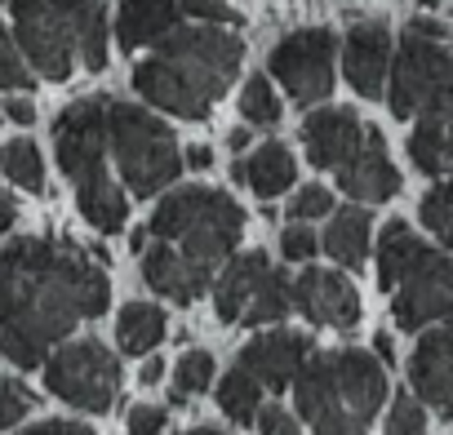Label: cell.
Returning a JSON list of instances; mask_svg holds the SVG:
<instances>
[{
	"label": "cell",
	"mask_w": 453,
	"mask_h": 435,
	"mask_svg": "<svg viewBox=\"0 0 453 435\" xmlns=\"http://www.w3.org/2000/svg\"><path fill=\"white\" fill-rule=\"evenodd\" d=\"M258 435H303V431H298V417H294L289 408L267 404V408L258 413Z\"/></svg>",
	"instance_id": "36"
},
{
	"label": "cell",
	"mask_w": 453,
	"mask_h": 435,
	"mask_svg": "<svg viewBox=\"0 0 453 435\" xmlns=\"http://www.w3.org/2000/svg\"><path fill=\"white\" fill-rule=\"evenodd\" d=\"M294 400L311 435H369L387 400V364L356 347L311 351L294 378Z\"/></svg>",
	"instance_id": "3"
},
{
	"label": "cell",
	"mask_w": 453,
	"mask_h": 435,
	"mask_svg": "<svg viewBox=\"0 0 453 435\" xmlns=\"http://www.w3.org/2000/svg\"><path fill=\"white\" fill-rule=\"evenodd\" d=\"M218 408L232 422H241V426L258 422V413H263V382L250 378L245 369H232L218 382Z\"/></svg>",
	"instance_id": "24"
},
{
	"label": "cell",
	"mask_w": 453,
	"mask_h": 435,
	"mask_svg": "<svg viewBox=\"0 0 453 435\" xmlns=\"http://www.w3.org/2000/svg\"><path fill=\"white\" fill-rule=\"evenodd\" d=\"M334 54H338V36L329 27H303V32H289L272 50L267 63L294 103L316 107L334 89Z\"/></svg>",
	"instance_id": "11"
},
{
	"label": "cell",
	"mask_w": 453,
	"mask_h": 435,
	"mask_svg": "<svg viewBox=\"0 0 453 435\" xmlns=\"http://www.w3.org/2000/svg\"><path fill=\"white\" fill-rule=\"evenodd\" d=\"M0 89H32V67L5 23H0Z\"/></svg>",
	"instance_id": "30"
},
{
	"label": "cell",
	"mask_w": 453,
	"mask_h": 435,
	"mask_svg": "<svg viewBox=\"0 0 453 435\" xmlns=\"http://www.w3.org/2000/svg\"><path fill=\"white\" fill-rule=\"evenodd\" d=\"M0 173L23 191H45V160H41L36 142H27V138H14L0 147Z\"/></svg>",
	"instance_id": "26"
},
{
	"label": "cell",
	"mask_w": 453,
	"mask_h": 435,
	"mask_svg": "<svg viewBox=\"0 0 453 435\" xmlns=\"http://www.w3.org/2000/svg\"><path fill=\"white\" fill-rule=\"evenodd\" d=\"M409 160L426 178H453V125L422 116L409 134Z\"/></svg>",
	"instance_id": "21"
},
{
	"label": "cell",
	"mask_w": 453,
	"mask_h": 435,
	"mask_svg": "<svg viewBox=\"0 0 453 435\" xmlns=\"http://www.w3.org/2000/svg\"><path fill=\"white\" fill-rule=\"evenodd\" d=\"M178 435H226V431H218V426H191V431H178Z\"/></svg>",
	"instance_id": "48"
},
{
	"label": "cell",
	"mask_w": 453,
	"mask_h": 435,
	"mask_svg": "<svg viewBox=\"0 0 453 435\" xmlns=\"http://www.w3.org/2000/svg\"><path fill=\"white\" fill-rule=\"evenodd\" d=\"M311 355V342L303 333H289V329H276V333H258L254 342H245L241 351V364L250 378H258L267 391H285L294 386L303 360Z\"/></svg>",
	"instance_id": "14"
},
{
	"label": "cell",
	"mask_w": 453,
	"mask_h": 435,
	"mask_svg": "<svg viewBox=\"0 0 453 435\" xmlns=\"http://www.w3.org/2000/svg\"><path fill=\"white\" fill-rule=\"evenodd\" d=\"M267 271H272V258H267L263 249L241 254V258L226 263L222 280L213 285V307H218V320H226V324H241V320H245V311L254 307V298H258V289H263Z\"/></svg>",
	"instance_id": "18"
},
{
	"label": "cell",
	"mask_w": 453,
	"mask_h": 435,
	"mask_svg": "<svg viewBox=\"0 0 453 435\" xmlns=\"http://www.w3.org/2000/svg\"><path fill=\"white\" fill-rule=\"evenodd\" d=\"M365 134L369 125L351 111V107H320L303 120V147H307V160L316 169H342L360 147H365Z\"/></svg>",
	"instance_id": "12"
},
{
	"label": "cell",
	"mask_w": 453,
	"mask_h": 435,
	"mask_svg": "<svg viewBox=\"0 0 453 435\" xmlns=\"http://www.w3.org/2000/svg\"><path fill=\"white\" fill-rule=\"evenodd\" d=\"M334 213V195H329V187H303L294 200H289V218L294 223H311V218H329Z\"/></svg>",
	"instance_id": "33"
},
{
	"label": "cell",
	"mask_w": 453,
	"mask_h": 435,
	"mask_svg": "<svg viewBox=\"0 0 453 435\" xmlns=\"http://www.w3.org/2000/svg\"><path fill=\"white\" fill-rule=\"evenodd\" d=\"M378 285L382 294H391V316L409 333L453 316V258L422 245L404 218H391L382 227Z\"/></svg>",
	"instance_id": "5"
},
{
	"label": "cell",
	"mask_w": 453,
	"mask_h": 435,
	"mask_svg": "<svg viewBox=\"0 0 453 435\" xmlns=\"http://www.w3.org/2000/svg\"><path fill=\"white\" fill-rule=\"evenodd\" d=\"M178 5H182L187 19L209 23V27H236V23H241V14L226 5V0H178Z\"/></svg>",
	"instance_id": "34"
},
{
	"label": "cell",
	"mask_w": 453,
	"mask_h": 435,
	"mask_svg": "<svg viewBox=\"0 0 453 435\" xmlns=\"http://www.w3.org/2000/svg\"><path fill=\"white\" fill-rule=\"evenodd\" d=\"M5 116L14 125H32L36 120V107H32V98H5Z\"/></svg>",
	"instance_id": "40"
},
{
	"label": "cell",
	"mask_w": 453,
	"mask_h": 435,
	"mask_svg": "<svg viewBox=\"0 0 453 435\" xmlns=\"http://www.w3.org/2000/svg\"><path fill=\"white\" fill-rule=\"evenodd\" d=\"M369 227H373V218L369 209L360 204H347V209H334V223L325 232V249L338 267L347 271H360L365 258H369Z\"/></svg>",
	"instance_id": "20"
},
{
	"label": "cell",
	"mask_w": 453,
	"mask_h": 435,
	"mask_svg": "<svg viewBox=\"0 0 453 435\" xmlns=\"http://www.w3.org/2000/svg\"><path fill=\"white\" fill-rule=\"evenodd\" d=\"M23 435H94L85 422H63V417H50V422H36L27 426Z\"/></svg>",
	"instance_id": "38"
},
{
	"label": "cell",
	"mask_w": 453,
	"mask_h": 435,
	"mask_svg": "<svg viewBox=\"0 0 453 435\" xmlns=\"http://www.w3.org/2000/svg\"><path fill=\"white\" fill-rule=\"evenodd\" d=\"M45 386L58 400H67V404H76L85 413H107L116 404V395H120V364L94 338L63 342L45 360Z\"/></svg>",
	"instance_id": "9"
},
{
	"label": "cell",
	"mask_w": 453,
	"mask_h": 435,
	"mask_svg": "<svg viewBox=\"0 0 453 435\" xmlns=\"http://www.w3.org/2000/svg\"><path fill=\"white\" fill-rule=\"evenodd\" d=\"M54 147L58 164L76 187V204L85 223L98 232H120L129 200L107 173V98H81L54 120Z\"/></svg>",
	"instance_id": "6"
},
{
	"label": "cell",
	"mask_w": 453,
	"mask_h": 435,
	"mask_svg": "<svg viewBox=\"0 0 453 435\" xmlns=\"http://www.w3.org/2000/svg\"><path fill=\"white\" fill-rule=\"evenodd\" d=\"M182 5L178 0H120V14H116V41L120 50H142L165 41L169 32H178Z\"/></svg>",
	"instance_id": "19"
},
{
	"label": "cell",
	"mask_w": 453,
	"mask_h": 435,
	"mask_svg": "<svg viewBox=\"0 0 453 435\" xmlns=\"http://www.w3.org/2000/svg\"><path fill=\"white\" fill-rule=\"evenodd\" d=\"M241 116L258 129L280 125V103H276V89L267 85V76H250V85L241 94Z\"/></svg>",
	"instance_id": "29"
},
{
	"label": "cell",
	"mask_w": 453,
	"mask_h": 435,
	"mask_svg": "<svg viewBox=\"0 0 453 435\" xmlns=\"http://www.w3.org/2000/svg\"><path fill=\"white\" fill-rule=\"evenodd\" d=\"M373 355H378L382 364H391V360H395V342H391L387 333H378V338H373Z\"/></svg>",
	"instance_id": "45"
},
{
	"label": "cell",
	"mask_w": 453,
	"mask_h": 435,
	"mask_svg": "<svg viewBox=\"0 0 453 435\" xmlns=\"http://www.w3.org/2000/svg\"><path fill=\"white\" fill-rule=\"evenodd\" d=\"M387 435H426V408L413 395H395L387 413Z\"/></svg>",
	"instance_id": "31"
},
{
	"label": "cell",
	"mask_w": 453,
	"mask_h": 435,
	"mask_svg": "<svg viewBox=\"0 0 453 435\" xmlns=\"http://www.w3.org/2000/svg\"><path fill=\"white\" fill-rule=\"evenodd\" d=\"M418 218H422V227L453 249V178H444L440 187H431L418 204Z\"/></svg>",
	"instance_id": "27"
},
{
	"label": "cell",
	"mask_w": 453,
	"mask_h": 435,
	"mask_svg": "<svg viewBox=\"0 0 453 435\" xmlns=\"http://www.w3.org/2000/svg\"><path fill=\"white\" fill-rule=\"evenodd\" d=\"M182 164H187V169H209V164H213V151H209L204 142H196V147H187Z\"/></svg>",
	"instance_id": "42"
},
{
	"label": "cell",
	"mask_w": 453,
	"mask_h": 435,
	"mask_svg": "<svg viewBox=\"0 0 453 435\" xmlns=\"http://www.w3.org/2000/svg\"><path fill=\"white\" fill-rule=\"evenodd\" d=\"M316 249H320V240H316V232H311V227H303V223L285 227V236H280V254H285V258L307 263V258H316Z\"/></svg>",
	"instance_id": "35"
},
{
	"label": "cell",
	"mask_w": 453,
	"mask_h": 435,
	"mask_svg": "<svg viewBox=\"0 0 453 435\" xmlns=\"http://www.w3.org/2000/svg\"><path fill=\"white\" fill-rule=\"evenodd\" d=\"M426 116H431V120H449V125H453V80L435 94V103H431V111H426ZM418 120H422V116H418Z\"/></svg>",
	"instance_id": "39"
},
{
	"label": "cell",
	"mask_w": 453,
	"mask_h": 435,
	"mask_svg": "<svg viewBox=\"0 0 453 435\" xmlns=\"http://www.w3.org/2000/svg\"><path fill=\"white\" fill-rule=\"evenodd\" d=\"M111 302L107 271L63 240H14L0 249V351L19 369H36L81 324Z\"/></svg>",
	"instance_id": "1"
},
{
	"label": "cell",
	"mask_w": 453,
	"mask_h": 435,
	"mask_svg": "<svg viewBox=\"0 0 453 435\" xmlns=\"http://www.w3.org/2000/svg\"><path fill=\"white\" fill-rule=\"evenodd\" d=\"M449 80H453V54L444 50V41L404 32V41H400V50L391 58V76H387L391 116H400V120L426 116L431 103H435V94Z\"/></svg>",
	"instance_id": "10"
},
{
	"label": "cell",
	"mask_w": 453,
	"mask_h": 435,
	"mask_svg": "<svg viewBox=\"0 0 453 435\" xmlns=\"http://www.w3.org/2000/svg\"><path fill=\"white\" fill-rule=\"evenodd\" d=\"M213 382V355L209 351H182L173 364V404H187V395H200Z\"/></svg>",
	"instance_id": "28"
},
{
	"label": "cell",
	"mask_w": 453,
	"mask_h": 435,
	"mask_svg": "<svg viewBox=\"0 0 453 435\" xmlns=\"http://www.w3.org/2000/svg\"><path fill=\"white\" fill-rule=\"evenodd\" d=\"M440 417H449V422H453V395L444 400V408H440Z\"/></svg>",
	"instance_id": "49"
},
{
	"label": "cell",
	"mask_w": 453,
	"mask_h": 435,
	"mask_svg": "<svg viewBox=\"0 0 453 435\" xmlns=\"http://www.w3.org/2000/svg\"><path fill=\"white\" fill-rule=\"evenodd\" d=\"M226 142H232V151H245V147H250V129H245V125H236L232 134H226Z\"/></svg>",
	"instance_id": "47"
},
{
	"label": "cell",
	"mask_w": 453,
	"mask_h": 435,
	"mask_svg": "<svg viewBox=\"0 0 453 435\" xmlns=\"http://www.w3.org/2000/svg\"><path fill=\"white\" fill-rule=\"evenodd\" d=\"M107 147H111L116 169L134 195H156L187 169L182 147L169 134V125L134 103L107 98Z\"/></svg>",
	"instance_id": "8"
},
{
	"label": "cell",
	"mask_w": 453,
	"mask_h": 435,
	"mask_svg": "<svg viewBox=\"0 0 453 435\" xmlns=\"http://www.w3.org/2000/svg\"><path fill=\"white\" fill-rule=\"evenodd\" d=\"M294 307L311 320V324H329V329H351L360 320V294L347 276L325 271V267H307L294 280Z\"/></svg>",
	"instance_id": "13"
},
{
	"label": "cell",
	"mask_w": 453,
	"mask_h": 435,
	"mask_svg": "<svg viewBox=\"0 0 453 435\" xmlns=\"http://www.w3.org/2000/svg\"><path fill=\"white\" fill-rule=\"evenodd\" d=\"M409 32H418V36H431V41H449V32H444L435 19H413V23H409Z\"/></svg>",
	"instance_id": "43"
},
{
	"label": "cell",
	"mask_w": 453,
	"mask_h": 435,
	"mask_svg": "<svg viewBox=\"0 0 453 435\" xmlns=\"http://www.w3.org/2000/svg\"><path fill=\"white\" fill-rule=\"evenodd\" d=\"M289 311H298L294 307V280L285 276V271H267V280H263V289H258V298H254V307L245 311V320L241 324H276V320H285Z\"/></svg>",
	"instance_id": "25"
},
{
	"label": "cell",
	"mask_w": 453,
	"mask_h": 435,
	"mask_svg": "<svg viewBox=\"0 0 453 435\" xmlns=\"http://www.w3.org/2000/svg\"><path fill=\"white\" fill-rule=\"evenodd\" d=\"M160 431H165V408L142 404L129 413V435H160Z\"/></svg>",
	"instance_id": "37"
},
{
	"label": "cell",
	"mask_w": 453,
	"mask_h": 435,
	"mask_svg": "<svg viewBox=\"0 0 453 435\" xmlns=\"http://www.w3.org/2000/svg\"><path fill=\"white\" fill-rule=\"evenodd\" d=\"M426 338H431V342H435V347H440L449 360H453V316H449L440 329H426Z\"/></svg>",
	"instance_id": "41"
},
{
	"label": "cell",
	"mask_w": 453,
	"mask_h": 435,
	"mask_svg": "<svg viewBox=\"0 0 453 435\" xmlns=\"http://www.w3.org/2000/svg\"><path fill=\"white\" fill-rule=\"evenodd\" d=\"M245 63V41L226 27H178L160 41L151 58L134 67V89L182 120H204L209 107L232 89Z\"/></svg>",
	"instance_id": "2"
},
{
	"label": "cell",
	"mask_w": 453,
	"mask_h": 435,
	"mask_svg": "<svg viewBox=\"0 0 453 435\" xmlns=\"http://www.w3.org/2000/svg\"><path fill=\"white\" fill-rule=\"evenodd\" d=\"M147 232L213 276L241 245L245 209L226 191H213V187H178L156 204Z\"/></svg>",
	"instance_id": "7"
},
{
	"label": "cell",
	"mask_w": 453,
	"mask_h": 435,
	"mask_svg": "<svg viewBox=\"0 0 453 435\" xmlns=\"http://www.w3.org/2000/svg\"><path fill=\"white\" fill-rule=\"evenodd\" d=\"M14 41L27 67L45 80H67L76 67H107V14L103 0H10Z\"/></svg>",
	"instance_id": "4"
},
{
	"label": "cell",
	"mask_w": 453,
	"mask_h": 435,
	"mask_svg": "<svg viewBox=\"0 0 453 435\" xmlns=\"http://www.w3.org/2000/svg\"><path fill=\"white\" fill-rule=\"evenodd\" d=\"M165 338V311L151 302H129L116 320V342L125 355H147Z\"/></svg>",
	"instance_id": "23"
},
{
	"label": "cell",
	"mask_w": 453,
	"mask_h": 435,
	"mask_svg": "<svg viewBox=\"0 0 453 435\" xmlns=\"http://www.w3.org/2000/svg\"><path fill=\"white\" fill-rule=\"evenodd\" d=\"M142 276H147V285L156 289V294H165V298H173V302H196L204 289H209V271L204 267H196V263H187L173 245H165V240H156V245H147L142 249Z\"/></svg>",
	"instance_id": "17"
},
{
	"label": "cell",
	"mask_w": 453,
	"mask_h": 435,
	"mask_svg": "<svg viewBox=\"0 0 453 435\" xmlns=\"http://www.w3.org/2000/svg\"><path fill=\"white\" fill-rule=\"evenodd\" d=\"M160 378H165V360H147L142 364V386H156Z\"/></svg>",
	"instance_id": "46"
},
{
	"label": "cell",
	"mask_w": 453,
	"mask_h": 435,
	"mask_svg": "<svg viewBox=\"0 0 453 435\" xmlns=\"http://www.w3.org/2000/svg\"><path fill=\"white\" fill-rule=\"evenodd\" d=\"M342 67L360 98H382L387 76H391V32L382 23L351 27L347 45H342Z\"/></svg>",
	"instance_id": "15"
},
{
	"label": "cell",
	"mask_w": 453,
	"mask_h": 435,
	"mask_svg": "<svg viewBox=\"0 0 453 435\" xmlns=\"http://www.w3.org/2000/svg\"><path fill=\"white\" fill-rule=\"evenodd\" d=\"M294 178H298V164H294V156H289L285 142H263V147L245 160V182H250L263 200L289 191Z\"/></svg>",
	"instance_id": "22"
},
{
	"label": "cell",
	"mask_w": 453,
	"mask_h": 435,
	"mask_svg": "<svg viewBox=\"0 0 453 435\" xmlns=\"http://www.w3.org/2000/svg\"><path fill=\"white\" fill-rule=\"evenodd\" d=\"M14 218H19V204H14L5 191H0V236H5V232L14 227Z\"/></svg>",
	"instance_id": "44"
},
{
	"label": "cell",
	"mask_w": 453,
	"mask_h": 435,
	"mask_svg": "<svg viewBox=\"0 0 453 435\" xmlns=\"http://www.w3.org/2000/svg\"><path fill=\"white\" fill-rule=\"evenodd\" d=\"M338 187L351 200H360V204H382V200H391L400 191V169L391 164L387 142H382V134L373 125L365 134V147L338 169Z\"/></svg>",
	"instance_id": "16"
},
{
	"label": "cell",
	"mask_w": 453,
	"mask_h": 435,
	"mask_svg": "<svg viewBox=\"0 0 453 435\" xmlns=\"http://www.w3.org/2000/svg\"><path fill=\"white\" fill-rule=\"evenodd\" d=\"M32 404H36V400H32V391H27L23 382L0 378V431H5V426H19V422L27 417Z\"/></svg>",
	"instance_id": "32"
}]
</instances>
